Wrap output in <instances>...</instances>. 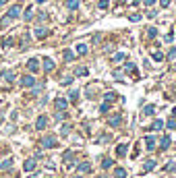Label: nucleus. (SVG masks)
<instances>
[{
	"label": "nucleus",
	"mask_w": 176,
	"mask_h": 178,
	"mask_svg": "<svg viewBox=\"0 0 176 178\" xmlns=\"http://www.w3.org/2000/svg\"><path fill=\"white\" fill-rule=\"evenodd\" d=\"M77 75H81V77L87 75V68H77Z\"/></svg>",
	"instance_id": "obj_34"
},
{
	"label": "nucleus",
	"mask_w": 176,
	"mask_h": 178,
	"mask_svg": "<svg viewBox=\"0 0 176 178\" xmlns=\"http://www.w3.org/2000/svg\"><path fill=\"white\" fill-rule=\"evenodd\" d=\"M147 35H149V38H155V35H158V29H155V27H149V29H147Z\"/></svg>",
	"instance_id": "obj_22"
},
{
	"label": "nucleus",
	"mask_w": 176,
	"mask_h": 178,
	"mask_svg": "<svg viewBox=\"0 0 176 178\" xmlns=\"http://www.w3.org/2000/svg\"><path fill=\"white\" fill-rule=\"evenodd\" d=\"M42 145L48 147V149H50V147H56V137H54V135H46L44 141H42Z\"/></svg>",
	"instance_id": "obj_2"
},
{
	"label": "nucleus",
	"mask_w": 176,
	"mask_h": 178,
	"mask_svg": "<svg viewBox=\"0 0 176 178\" xmlns=\"http://www.w3.org/2000/svg\"><path fill=\"white\" fill-rule=\"evenodd\" d=\"M168 129H176V120H174V118L168 120Z\"/></svg>",
	"instance_id": "obj_32"
},
{
	"label": "nucleus",
	"mask_w": 176,
	"mask_h": 178,
	"mask_svg": "<svg viewBox=\"0 0 176 178\" xmlns=\"http://www.w3.org/2000/svg\"><path fill=\"white\" fill-rule=\"evenodd\" d=\"M153 2H155V0H145V4H147V6H151Z\"/></svg>",
	"instance_id": "obj_38"
},
{
	"label": "nucleus",
	"mask_w": 176,
	"mask_h": 178,
	"mask_svg": "<svg viewBox=\"0 0 176 178\" xmlns=\"http://www.w3.org/2000/svg\"><path fill=\"white\" fill-rule=\"evenodd\" d=\"M114 99H116V93H114V91L106 93V102H114Z\"/></svg>",
	"instance_id": "obj_23"
},
{
	"label": "nucleus",
	"mask_w": 176,
	"mask_h": 178,
	"mask_svg": "<svg viewBox=\"0 0 176 178\" xmlns=\"http://www.w3.org/2000/svg\"><path fill=\"white\" fill-rule=\"evenodd\" d=\"M2 77H4L6 81H13V79H15V73H13V71H4V73H2Z\"/></svg>",
	"instance_id": "obj_16"
},
{
	"label": "nucleus",
	"mask_w": 176,
	"mask_h": 178,
	"mask_svg": "<svg viewBox=\"0 0 176 178\" xmlns=\"http://www.w3.org/2000/svg\"><path fill=\"white\" fill-rule=\"evenodd\" d=\"M66 6L71 10H75V8H79V0H66Z\"/></svg>",
	"instance_id": "obj_12"
},
{
	"label": "nucleus",
	"mask_w": 176,
	"mask_h": 178,
	"mask_svg": "<svg viewBox=\"0 0 176 178\" xmlns=\"http://www.w3.org/2000/svg\"><path fill=\"white\" fill-rule=\"evenodd\" d=\"M168 58H170V60H174V58H176V48H172V50H170V54H168Z\"/></svg>",
	"instance_id": "obj_31"
},
{
	"label": "nucleus",
	"mask_w": 176,
	"mask_h": 178,
	"mask_svg": "<svg viewBox=\"0 0 176 178\" xmlns=\"http://www.w3.org/2000/svg\"><path fill=\"white\" fill-rule=\"evenodd\" d=\"M52 68H54V62H52L50 58H46L44 60V71H52Z\"/></svg>",
	"instance_id": "obj_14"
},
{
	"label": "nucleus",
	"mask_w": 176,
	"mask_h": 178,
	"mask_svg": "<svg viewBox=\"0 0 176 178\" xmlns=\"http://www.w3.org/2000/svg\"><path fill=\"white\" fill-rule=\"evenodd\" d=\"M19 13H21V6H17V4H15V6H10V8H8V15H6V17H8V19H17V17H19Z\"/></svg>",
	"instance_id": "obj_3"
},
{
	"label": "nucleus",
	"mask_w": 176,
	"mask_h": 178,
	"mask_svg": "<svg viewBox=\"0 0 176 178\" xmlns=\"http://www.w3.org/2000/svg\"><path fill=\"white\" fill-rule=\"evenodd\" d=\"M46 124H48V120H46L44 116H40V118L35 120V129H44Z\"/></svg>",
	"instance_id": "obj_8"
},
{
	"label": "nucleus",
	"mask_w": 176,
	"mask_h": 178,
	"mask_svg": "<svg viewBox=\"0 0 176 178\" xmlns=\"http://www.w3.org/2000/svg\"><path fill=\"white\" fill-rule=\"evenodd\" d=\"M153 168H155V162H153V160H147V162H145V168H143V170H145V172H149V170H153Z\"/></svg>",
	"instance_id": "obj_11"
},
{
	"label": "nucleus",
	"mask_w": 176,
	"mask_h": 178,
	"mask_svg": "<svg viewBox=\"0 0 176 178\" xmlns=\"http://www.w3.org/2000/svg\"><path fill=\"white\" fill-rule=\"evenodd\" d=\"M168 4H170V0H162V6H164V8H166Z\"/></svg>",
	"instance_id": "obj_37"
},
{
	"label": "nucleus",
	"mask_w": 176,
	"mask_h": 178,
	"mask_svg": "<svg viewBox=\"0 0 176 178\" xmlns=\"http://www.w3.org/2000/svg\"><path fill=\"white\" fill-rule=\"evenodd\" d=\"M133 2H135V4H139V2H141V0H133Z\"/></svg>",
	"instance_id": "obj_39"
},
{
	"label": "nucleus",
	"mask_w": 176,
	"mask_h": 178,
	"mask_svg": "<svg viewBox=\"0 0 176 178\" xmlns=\"http://www.w3.org/2000/svg\"><path fill=\"white\" fill-rule=\"evenodd\" d=\"M124 153H127V145H120L118 147V155H124Z\"/></svg>",
	"instance_id": "obj_30"
},
{
	"label": "nucleus",
	"mask_w": 176,
	"mask_h": 178,
	"mask_svg": "<svg viewBox=\"0 0 176 178\" xmlns=\"http://www.w3.org/2000/svg\"><path fill=\"white\" fill-rule=\"evenodd\" d=\"M21 85H23V87H33V85H35L33 75H23V77H21Z\"/></svg>",
	"instance_id": "obj_1"
},
{
	"label": "nucleus",
	"mask_w": 176,
	"mask_h": 178,
	"mask_svg": "<svg viewBox=\"0 0 176 178\" xmlns=\"http://www.w3.org/2000/svg\"><path fill=\"white\" fill-rule=\"evenodd\" d=\"M31 13H33L31 8H27V10H25V21H31V19H33V15H31Z\"/></svg>",
	"instance_id": "obj_25"
},
{
	"label": "nucleus",
	"mask_w": 176,
	"mask_h": 178,
	"mask_svg": "<svg viewBox=\"0 0 176 178\" xmlns=\"http://www.w3.org/2000/svg\"><path fill=\"white\" fill-rule=\"evenodd\" d=\"M122 58H124V54H116V56H114V62H120Z\"/></svg>",
	"instance_id": "obj_33"
},
{
	"label": "nucleus",
	"mask_w": 176,
	"mask_h": 178,
	"mask_svg": "<svg viewBox=\"0 0 176 178\" xmlns=\"http://www.w3.org/2000/svg\"><path fill=\"white\" fill-rule=\"evenodd\" d=\"M38 2H46V0H38Z\"/></svg>",
	"instance_id": "obj_41"
},
{
	"label": "nucleus",
	"mask_w": 176,
	"mask_h": 178,
	"mask_svg": "<svg viewBox=\"0 0 176 178\" xmlns=\"http://www.w3.org/2000/svg\"><path fill=\"white\" fill-rule=\"evenodd\" d=\"M89 170H91V166H89L87 162H85V164H81V166H79V172H89Z\"/></svg>",
	"instance_id": "obj_21"
},
{
	"label": "nucleus",
	"mask_w": 176,
	"mask_h": 178,
	"mask_svg": "<svg viewBox=\"0 0 176 178\" xmlns=\"http://www.w3.org/2000/svg\"><path fill=\"white\" fill-rule=\"evenodd\" d=\"M145 143H147V149H149V151L155 149V141H153V137H145Z\"/></svg>",
	"instance_id": "obj_7"
},
{
	"label": "nucleus",
	"mask_w": 176,
	"mask_h": 178,
	"mask_svg": "<svg viewBox=\"0 0 176 178\" xmlns=\"http://www.w3.org/2000/svg\"><path fill=\"white\" fill-rule=\"evenodd\" d=\"M35 35H38V38H46V35H48V29H44V27H38V29H35Z\"/></svg>",
	"instance_id": "obj_13"
},
{
	"label": "nucleus",
	"mask_w": 176,
	"mask_h": 178,
	"mask_svg": "<svg viewBox=\"0 0 176 178\" xmlns=\"http://www.w3.org/2000/svg\"><path fill=\"white\" fill-rule=\"evenodd\" d=\"M114 176L116 178H127V170H124V168H116V170H114Z\"/></svg>",
	"instance_id": "obj_9"
},
{
	"label": "nucleus",
	"mask_w": 176,
	"mask_h": 178,
	"mask_svg": "<svg viewBox=\"0 0 176 178\" xmlns=\"http://www.w3.org/2000/svg\"><path fill=\"white\" fill-rule=\"evenodd\" d=\"M153 112H155V108H153V106H145V108H143V114H147V116H151Z\"/></svg>",
	"instance_id": "obj_18"
},
{
	"label": "nucleus",
	"mask_w": 176,
	"mask_h": 178,
	"mask_svg": "<svg viewBox=\"0 0 176 178\" xmlns=\"http://www.w3.org/2000/svg\"><path fill=\"white\" fill-rule=\"evenodd\" d=\"M153 60H158V62H162V60H164V56H162V52H155V54H153Z\"/></svg>",
	"instance_id": "obj_27"
},
{
	"label": "nucleus",
	"mask_w": 176,
	"mask_h": 178,
	"mask_svg": "<svg viewBox=\"0 0 176 178\" xmlns=\"http://www.w3.org/2000/svg\"><path fill=\"white\" fill-rule=\"evenodd\" d=\"M151 129H153V131H162V129H164V120H155Z\"/></svg>",
	"instance_id": "obj_17"
},
{
	"label": "nucleus",
	"mask_w": 176,
	"mask_h": 178,
	"mask_svg": "<svg viewBox=\"0 0 176 178\" xmlns=\"http://www.w3.org/2000/svg\"><path fill=\"white\" fill-rule=\"evenodd\" d=\"M73 58H75V56H73V52H64V60H66V62H71Z\"/></svg>",
	"instance_id": "obj_26"
},
{
	"label": "nucleus",
	"mask_w": 176,
	"mask_h": 178,
	"mask_svg": "<svg viewBox=\"0 0 176 178\" xmlns=\"http://www.w3.org/2000/svg\"><path fill=\"white\" fill-rule=\"evenodd\" d=\"M71 83H73V77H66V79L62 81V85H71Z\"/></svg>",
	"instance_id": "obj_35"
},
{
	"label": "nucleus",
	"mask_w": 176,
	"mask_h": 178,
	"mask_svg": "<svg viewBox=\"0 0 176 178\" xmlns=\"http://www.w3.org/2000/svg\"><path fill=\"white\" fill-rule=\"evenodd\" d=\"M66 106H68V102H66L64 97H58V99H56V108H58V110H64Z\"/></svg>",
	"instance_id": "obj_5"
},
{
	"label": "nucleus",
	"mask_w": 176,
	"mask_h": 178,
	"mask_svg": "<svg viewBox=\"0 0 176 178\" xmlns=\"http://www.w3.org/2000/svg\"><path fill=\"white\" fill-rule=\"evenodd\" d=\"M71 160H73V153H71V151H66V153H64V162H66V164H71Z\"/></svg>",
	"instance_id": "obj_28"
},
{
	"label": "nucleus",
	"mask_w": 176,
	"mask_h": 178,
	"mask_svg": "<svg viewBox=\"0 0 176 178\" xmlns=\"http://www.w3.org/2000/svg\"><path fill=\"white\" fill-rule=\"evenodd\" d=\"M99 8H108V0H99Z\"/></svg>",
	"instance_id": "obj_36"
},
{
	"label": "nucleus",
	"mask_w": 176,
	"mask_h": 178,
	"mask_svg": "<svg viewBox=\"0 0 176 178\" xmlns=\"http://www.w3.org/2000/svg\"><path fill=\"white\" fill-rule=\"evenodd\" d=\"M77 52H79V54H87V46L79 44V46H77Z\"/></svg>",
	"instance_id": "obj_20"
},
{
	"label": "nucleus",
	"mask_w": 176,
	"mask_h": 178,
	"mask_svg": "<svg viewBox=\"0 0 176 178\" xmlns=\"http://www.w3.org/2000/svg\"><path fill=\"white\" fill-rule=\"evenodd\" d=\"M10 166H13V160H4V164H2L0 168H2V170H8Z\"/></svg>",
	"instance_id": "obj_24"
},
{
	"label": "nucleus",
	"mask_w": 176,
	"mask_h": 178,
	"mask_svg": "<svg viewBox=\"0 0 176 178\" xmlns=\"http://www.w3.org/2000/svg\"><path fill=\"white\" fill-rule=\"evenodd\" d=\"M23 168H25V172H33L35 170V160H27L23 164Z\"/></svg>",
	"instance_id": "obj_4"
},
{
	"label": "nucleus",
	"mask_w": 176,
	"mask_h": 178,
	"mask_svg": "<svg viewBox=\"0 0 176 178\" xmlns=\"http://www.w3.org/2000/svg\"><path fill=\"white\" fill-rule=\"evenodd\" d=\"M170 147V137H164L162 139V149H168Z\"/></svg>",
	"instance_id": "obj_19"
},
{
	"label": "nucleus",
	"mask_w": 176,
	"mask_h": 178,
	"mask_svg": "<svg viewBox=\"0 0 176 178\" xmlns=\"http://www.w3.org/2000/svg\"><path fill=\"white\" fill-rule=\"evenodd\" d=\"M68 99H71V102H77V99H79V89H73V91L68 93Z\"/></svg>",
	"instance_id": "obj_10"
},
{
	"label": "nucleus",
	"mask_w": 176,
	"mask_h": 178,
	"mask_svg": "<svg viewBox=\"0 0 176 178\" xmlns=\"http://www.w3.org/2000/svg\"><path fill=\"white\" fill-rule=\"evenodd\" d=\"M4 2H6V0H0V6H2V4H4Z\"/></svg>",
	"instance_id": "obj_40"
},
{
	"label": "nucleus",
	"mask_w": 176,
	"mask_h": 178,
	"mask_svg": "<svg viewBox=\"0 0 176 178\" xmlns=\"http://www.w3.org/2000/svg\"><path fill=\"white\" fill-rule=\"evenodd\" d=\"M120 122H122V116H120V114H116V116L110 118V127H118Z\"/></svg>",
	"instance_id": "obj_6"
},
{
	"label": "nucleus",
	"mask_w": 176,
	"mask_h": 178,
	"mask_svg": "<svg viewBox=\"0 0 176 178\" xmlns=\"http://www.w3.org/2000/svg\"><path fill=\"white\" fill-rule=\"evenodd\" d=\"M110 166H112V160H108V157H106V160L102 162V168H110Z\"/></svg>",
	"instance_id": "obj_29"
},
{
	"label": "nucleus",
	"mask_w": 176,
	"mask_h": 178,
	"mask_svg": "<svg viewBox=\"0 0 176 178\" xmlns=\"http://www.w3.org/2000/svg\"><path fill=\"white\" fill-rule=\"evenodd\" d=\"M29 71H31V73H35V71H38V60H35V58H31V60H29Z\"/></svg>",
	"instance_id": "obj_15"
},
{
	"label": "nucleus",
	"mask_w": 176,
	"mask_h": 178,
	"mask_svg": "<svg viewBox=\"0 0 176 178\" xmlns=\"http://www.w3.org/2000/svg\"><path fill=\"white\" fill-rule=\"evenodd\" d=\"M75 178H81V176H75Z\"/></svg>",
	"instance_id": "obj_42"
}]
</instances>
